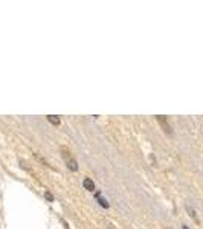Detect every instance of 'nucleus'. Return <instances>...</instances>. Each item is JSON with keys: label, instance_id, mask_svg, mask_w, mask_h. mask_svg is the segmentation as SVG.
<instances>
[{"label": "nucleus", "instance_id": "nucleus-1", "mask_svg": "<svg viewBox=\"0 0 203 229\" xmlns=\"http://www.w3.org/2000/svg\"><path fill=\"white\" fill-rule=\"evenodd\" d=\"M156 119H157V122L160 124V127L164 128V131H165L167 135H169V136H173V128H171V125L168 124L167 116H162V114H159V116H156Z\"/></svg>", "mask_w": 203, "mask_h": 229}, {"label": "nucleus", "instance_id": "nucleus-2", "mask_svg": "<svg viewBox=\"0 0 203 229\" xmlns=\"http://www.w3.org/2000/svg\"><path fill=\"white\" fill-rule=\"evenodd\" d=\"M83 186H84V189H87V191H90V193H93L96 189V186H95V182L90 179V177H84V180H83Z\"/></svg>", "mask_w": 203, "mask_h": 229}, {"label": "nucleus", "instance_id": "nucleus-3", "mask_svg": "<svg viewBox=\"0 0 203 229\" xmlns=\"http://www.w3.org/2000/svg\"><path fill=\"white\" fill-rule=\"evenodd\" d=\"M66 162H67V168L70 171H78V163H76L75 159H69V160H66Z\"/></svg>", "mask_w": 203, "mask_h": 229}, {"label": "nucleus", "instance_id": "nucleus-4", "mask_svg": "<svg viewBox=\"0 0 203 229\" xmlns=\"http://www.w3.org/2000/svg\"><path fill=\"white\" fill-rule=\"evenodd\" d=\"M95 197H96V199H98V202H99V205L102 206V208H108V202H107V200H106V199H102V195H101V193H99V191H98V193H96V194H95Z\"/></svg>", "mask_w": 203, "mask_h": 229}, {"label": "nucleus", "instance_id": "nucleus-5", "mask_svg": "<svg viewBox=\"0 0 203 229\" xmlns=\"http://www.w3.org/2000/svg\"><path fill=\"white\" fill-rule=\"evenodd\" d=\"M48 121L52 124V125H60V118L58 116H55V114H48Z\"/></svg>", "mask_w": 203, "mask_h": 229}, {"label": "nucleus", "instance_id": "nucleus-6", "mask_svg": "<svg viewBox=\"0 0 203 229\" xmlns=\"http://www.w3.org/2000/svg\"><path fill=\"white\" fill-rule=\"evenodd\" d=\"M186 211L190 212V217L194 218V221H197V223H199V218H197V216H195V211L192 209L191 206H186Z\"/></svg>", "mask_w": 203, "mask_h": 229}, {"label": "nucleus", "instance_id": "nucleus-7", "mask_svg": "<svg viewBox=\"0 0 203 229\" xmlns=\"http://www.w3.org/2000/svg\"><path fill=\"white\" fill-rule=\"evenodd\" d=\"M44 197H46V199H48L49 202H54V195L50 194V193H46V194H44Z\"/></svg>", "mask_w": 203, "mask_h": 229}, {"label": "nucleus", "instance_id": "nucleus-8", "mask_svg": "<svg viewBox=\"0 0 203 229\" xmlns=\"http://www.w3.org/2000/svg\"><path fill=\"white\" fill-rule=\"evenodd\" d=\"M183 229H188V228H186V226H183Z\"/></svg>", "mask_w": 203, "mask_h": 229}]
</instances>
